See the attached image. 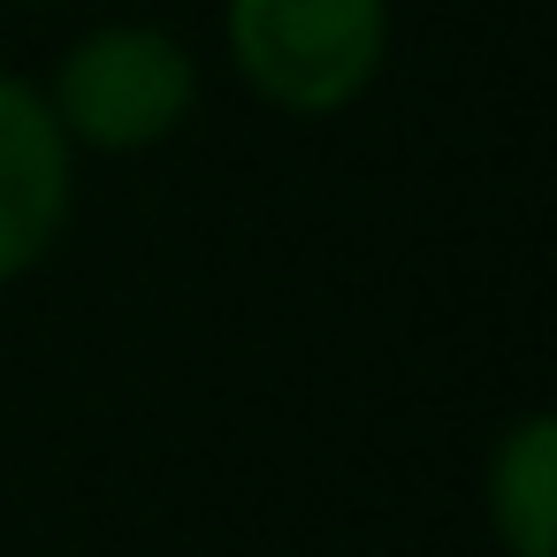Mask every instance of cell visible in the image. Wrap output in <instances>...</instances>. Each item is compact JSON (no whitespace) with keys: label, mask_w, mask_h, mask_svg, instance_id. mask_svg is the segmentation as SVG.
Here are the masks:
<instances>
[{"label":"cell","mask_w":557,"mask_h":557,"mask_svg":"<svg viewBox=\"0 0 557 557\" xmlns=\"http://www.w3.org/2000/svg\"><path fill=\"white\" fill-rule=\"evenodd\" d=\"M222 54L260 108L329 123L389 70V0H222Z\"/></svg>","instance_id":"1"},{"label":"cell","mask_w":557,"mask_h":557,"mask_svg":"<svg viewBox=\"0 0 557 557\" xmlns=\"http://www.w3.org/2000/svg\"><path fill=\"white\" fill-rule=\"evenodd\" d=\"M39 100L62 123L70 153L131 161V153L169 146L191 123V108H199V62H191V47L169 24L108 16V24L77 32L54 54Z\"/></svg>","instance_id":"2"},{"label":"cell","mask_w":557,"mask_h":557,"mask_svg":"<svg viewBox=\"0 0 557 557\" xmlns=\"http://www.w3.org/2000/svg\"><path fill=\"white\" fill-rule=\"evenodd\" d=\"M77 214V153L32 77L0 70V283L54 260Z\"/></svg>","instance_id":"3"},{"label":"cell","mask_w":557,"mask_h":557,"mask_svg":"<svg viewBox=\"0 0 557 557\" xmlns=\"http://www.w3.org/2000/svg\"><path fill=\"white\" fill-rule=\"evenodd\" d=\"M481 519L496 557H557V412L527 405L481 458Z\"/></svg>","instance_id":"4"},{"label":"cell","mask_w":557,"mask_h":557,"mask_svg":"<svg viewBox=\"0 0 557 557\" xmlns=\"http://www.w3.org/2000/svg\"><path fill=\"white\" fill-rule=\"evenodd\" d=\"M16 9H54V0H16Z\"/></svg>","instance_id":"5"}]
</instances>
